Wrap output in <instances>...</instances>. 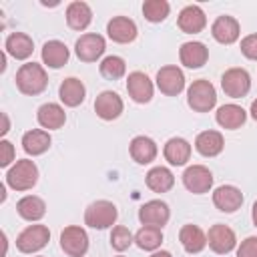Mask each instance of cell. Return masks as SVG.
<instances>
[{
  "label": "cell",
  "mask_w": 257,
  "mask_h": 257,
  "mask_svg": "<svg viewBox=\"0 0 257 257\" xmlns=\"http://www.w3.org/2000/svg\"><path fill=\"white\" fill-rule=\"evenodd\" d=\"M36 118H38L40 126H44V128H60L64 124V120H66V114H64L60 104L48 102V104H42L38 108Z\"/></svg>",
  "instance_id": "27"
},
{
  "label": "cell",
  "mask_w": 257,
  "mask_h": 257,
  "mask_svg": "<svg viewBox=\"0 0 257 257\" xmlns=\"http://www.w3.org/2000/svg\"><path fill=\"white\" fill-rule=\"evenodd\" d=\"M48 84V76L44 72V68L36 62H26L18 68L16 72V86L20 92L24 94H40Z\"/></svg>",
  "instance_id": "1"
},
{
  "label": "cell",
  "mask_w": 257,
  "mask_h": 257,
  "mask_svg": "<svg viewBox=\"0 0 257 257\" xmlns=\"http://www.w3.org/2000/svg\"><path fill=\"white\" fill-rule=\"evenodd\" d=\"M221 86H223V90H225L227 96L241 98V96H245L249 92L251 78H249L247 70H243V68H229L223 74V78H221Z\"/></svg>",
  "instance_id": "7"
},
{
  "label": "cell",
  "mask_w": 257,
  "mask_h": 257,
  "mask_svg": "<svg viewBox=\"0 0 257 257\" xmlns=\"http://www.w3.org/2000/svg\"><path fill=\"white\" fill-rule=\"evenodd\" d=\"M179 239H181L187 253H199L207 245V237L197 225H185L179 233Z\"/></svg>",
  "instance_id": "30"
},
{
  "label": "cell",
  "mask_w": 257,
  "mask_h": 257,
  "mask_svg": "<svg viewBox=\"0 0 257 257\" xmlns=\"http://www.w3.org/2000/svg\"><path fill=\"white\" fill-rule=\"evenodd\" d=\"M143 14L149 22H161L169 16V2H165V0H147L143 4Z\"/></svg>",
  "instance_id": "34"
},
{
  "label": "cell",
  "mask_w": 257,
  "mask_h": 257,
  "mask_svg": "<svg viewBox=\"0 0 257 257\" xmlns=\"http://www.w3.org/2000/svg\"><path fill=\"white\" fill-rule=\"evenodd\" d=\"M187 102L197 112H209L217 102L215 86L205 78L195 80L187 90Z\"/></svg>",
  "instance_id": "2"
},
{
  "label": "cell",
  "mask_w": 257,
  "mask_h": 257,
  "mask_svg": "<svg viewBox=\"0 0 257 257\" xmlns=\"http://www.w3.org/2000/svg\"><path fill=\"white\" fill-rule=\"evenodd\" d=\"M126 90L135 102H149L153 98V82L145 72H131L126 78Z\"/></svg>",
  "instance_id": "13"
},
{
  "label": "cell",
  "mask_w": 257,
  "mask_h": 257,
  "mask_svg": "<svg viewBox=\"0 0 257 257\" xmlns=\"http://www.w3.org/2000/svg\"><path fill=\"white\" fill-rule=\"evenodd\" d=\"M92 20V10L86 2H70L66 8V22L74 30H84Z\"/></svg>",
  "instance_id": "22"
},
{
  "label": "cell",
  "mask_w": 257,
  "mask_h": 257,
  "mask_svg": "<svg viewBox=\"0 0 257 257\" xmlns=\"http://www.w3.org/2000/svg\"><path fill=\"white\" fill-rule=\"evenodd\" d=\"M211 34L217 42L231 44L239 38V22L233 16H219L211 26Z\"/></svg>",
  "instance_id": "18"
},
{
  "label": "cell",
  "mask_w": 257,
  "mask_h": 257,
  "mask_svg": "<svg viewBox=\"0 0 257 257\" xmlns=\"http://www.w3.org/2000/svg\"><path fill=\"white\" fill-rule=\"evenodd\" d=\"M157 86L167 96H177L185 88V76L179 66H163L157 72Z\"/></svg>",
  "instance_id": "8"
},
{
  "label": "cell",
  "mask_w": 257,
  "mask_h": 257,
  "mask_svg": "<svg viewBox=\"0 0 257 257\" xmlns=\"http://www.w3.org/2000/svg\"><path fill=\"white\" fill-rule=\"evenodd\" d=\"M237 257H257V237H247L239 245Z\"/></svg>",
  "instance_id": "38"
},
{
  "label": "cell",
  "mask_w": 257,
  "mask_h": 257,
  "mask_svg": "<svg viewBox=\"0 0 257 257\" xmlns=\"http://www.w3.org/2000/svg\"><path fill=\"white\" fill-rule=\"evenodd\" d=\"M177 24H179V28H181L183 32H187V34H197V32H201V30L205 28L207 18H205V12H203L197 4H189V6H185V8L181 10Z\"/></svg>",
  "instance_id": "14"
},
{
  "label": "cell",
  "mask_w": 257,
  "mask_h": 257,
  "mask_svg": "<svg viewBox=\"0 0 257 257\" xmlns=\"http://www.w3.org/2000/svg\"><path fill=\"white\" fill-rule=\"evenodd\" d=\"M169 207L163 201H149L139 209V219L143 225L163 227L169 221Z\"/></svg>",
  "instance_id": "16"
},
{
  "label": "cell",
  "mask_w": 257,
  "mask_h": 257,
  "mask_svg": "<svg viewBox=\"0 0 257 257\" xmlns=\"http://www.w3.org/2000/svg\"><path fill=\"white\" fill-rule=\"evenodd\" d=\"M106 32L114 42L126 44V42H133L137 38V24L126 16H114L108 22Z\"/></svg>",
  "instance_id": "17"
},
{
  "label": "cell",
  "mask_w": 257,
  "mask_h": 257,
  "mask_svg": "<svg viewBox=\"0 0 257 257\" xmlns=\"http://www.w3.org/2000/svg\"><path fill=\"white\" fill-rule=\"evenodd\" d=\"M251 116H253V118L257 120V98H255V100L251 102Z\"/></svg>",
  "instance_id": "41"
},
{
  "label": "cell",
  "mask_w": 257,
  "mask_h": 257,
  "mask_svg": "<svg viewBox=\"0 0 257 257\" xmlns=\"http://www.w3.org/2000/svg\"><path fill=\"white\" fill-rule=\"evenodd\" d=\"M50 143H52V141H50V135H48L46 131H40V128L28 131V133H24V137H22V149H24L28 155H32V157L42 155L44 151H48Z\"/></svg>",
  "instance_id": "25"
},
{
  "label": "cell",
  "mask_w": 257,
  "mask_h": 257,
  "mask_svg": "<svg viewBox=\"0 0 257 257\" xmlns=\"http://www.w3.org/2000/svg\"><path fill=\"white\" fill-rule=\"evenodd\" d=\"M163 153H165V159L171 165H177L179 167V165H185L189 161V157H191V145L185 139H181V137H173V139L167 141Z\"/></svg>",
  "instance_id": "24"
},
{
  "label": "cell",
  "mask_w": 257,
  "mask_h": 257,
  "mask_svg": "<svg viewBox=\"0 0 257 257\" xmlns=\"http://www.w3.org/2000/svg\"><path fill=\"white\" fill-rule=\"evenodd\" d=\"M14 161V147L8 141L0 143V167H8Z\"/></svg>",
  "instance_id": "39"
},
{
  "label": "cell",
  "mask_w": 257,
  "mask_h": 257,
  "mask_svg": "<svg viewBox=\"0 0 257 257\" xmlns=\"http://www.w3.org/2000/svg\"><path fill=\"white\" fill-rule=\"evenodd\" d=\"M16 211L22 219L26 221H38L44 217L46 213V205L40 197H34V195H26L22 197L18 203H16Z\"/></svg>",
  "instance_id": "26"
},
{
  "label": "cell",
  "mask_w": 257,
  "mask_h": 257,
  "mask_svg": "<svg viewBox=\"0 0 257 257\" xmlns=\"http://www.w3.org/2000/svg\"><path fill=\"white\" fill-rule=\"evenodd\" d=\"M42 60L50 68L64 66L66 60H68V48H66V44L60 42V40H48L42 46Z\"/></svg>",
  "instance_id": "23"
},
{
  "label": "cell",
  "mask_w": 257,
  "mask_h": 257,
  "mask_svg": "<svg viewBox=\"0 0 257 257\" xmlns=\"http://www.w3.org/2000/svg\"><path fill=\"white\" fill-rule=\"evenodd\" d=\"M151 257H173L169 251H157V253H153Z\"/></svg>",
  "instance_id": "42"
},
{
  "label": "cell",
  "mask_w": 257,
  "mask_h": 257,
  "mask_svg": "<svg viewBox=\"0 0 257 257\" xmlns=\"http://www.w3.org/2000/svg\"><path fill=\"white\" fill-rule=\"evenodd\" d=\"M126 70V64L120 56H106L102 62H100V74L108 80H116L124 74Z\"/></svg>",
  "instance_id": "35"
},
{
  "label": "cell",
  "mask_w": 257,
  "mask_h": 257,
  "mask_svg": "<svg viewBox=\"0 0 257 257\" xmlns=\"http://www.w3.org/2000/svg\"><path fill=\"white\" fill-rule=\"evenodd\" d=\"M241 52L251 58V60H257V34H249L241 40Z\"/></svg>",
  "instance_id": "37"
},
{
  "label": "cell",
  "mask_w": 257,
  "mask_h": 257,
  "mask_svg": "<svg viewBox=\"0 0 257 257\" xmlns=\"http://www.w3.org/2000/svg\"><path fill=\"white\" fill-rule=\"evenodd\" d=\"M213 203H215V207H217L219 211H223V213H233V211H237V209L241 207L243 195H241V191H239L237 187H233V185H221V187H217L215 193H213Z\"/></svg>",
  "instance_id": "12"
},
{
  "label": "cell",
  "mask_w": 257,
  "mask_h": 257,
  "mask_svg": "<svg viewBox=\"0 0 257 257\" xmlns=\"http://www.w3.org/2000/svg\"><path fill=\"white\" fill-rule=\"evenodd\" d=\"M34 50V44H32V38L24 32H12L8 38H6V52L10 56H14L16 60H24L32 54Z\"/></svg>",
  "instance_id": "21"
},
{
  "label": "cell",
  "mask_w": 257,
  "mask_h": 257,
  "mask_svg": "<svg viewBox=\"0 0 257 257\" xmlns=\"http://www.w3.org/2000/svg\"><path fill=\"white\" fill-rule=\"evenodd\" d=\"M195 149L203 155V157H217L223 151V137L217 131H205L197 137L195 141Z\"/></svg>",
  "instance_id": "29"
},
{
  "label": "cell",
  "mask_w": 257,
  "mask_h": 257,
  "mask_svg": "<svg viewBox=\"0 0 257 257\" xmlns=\"http://www.w3.org/2000/svg\"><path fill=\"white\" fill-rule=\"evenodd\" d=\"M2 120H4V126L0 128V133H2V135H6V133H8V128H10V122H8V116H6L4 112H2Z\"/></svg>",
  "instance_id": "40"
},
{
  "label": "cell",
  "mask_w": 257,
  "mask_h": 257,
  "mask_svg": "<svg viewBox=\"0 0 257 257\" xmlns=\"http://www.w3.org/2000/svg\"><path fill=\"white\" fill-rule=\"evenodd\" d=\"M253 223H255V227H257V201L253 203Z\"/></svg>",
  "instance_id": "43"
},
{
  "label": "cell",
  "mask_w": 257,
  "mask_h": 257,
  "mask_svg": "<svg viewBox=\"0 0 257 257\" xmlns=\"http://www.w3.org/2000/svg\"><path fill=\"white\" fill-rule=\"evenodd\" d=\"M247 114L241 106L237 104H223L219 110H217V122L223 126V128H239L243 122H245Z\"/></svg>",
  "instance_id": "32"
},
{
  "label": "cell",
  "mask_w": 257,
  "mask_h": 257,
  "mask_svg": "<svg viewBox=\"0 0 257 257\" xmlns=\"http://www.w3.org/2000/svg\"><path fill=\"white\" fill-rule=\"evenodd\" d=\"M60 247L70 257H82L88 249V235L82 227L70 225L60 233Z\"/></svg>",
  "instance_id": "6"
},
{
  "label": "cell",
  "mask_w": 257,
  "mask_h": 257,
  "mask_svg": "<svg viewBox=\"0 0 257 257\" xmlns=\"http://www.w3.org/2000/svg\"><path fill=\"white\" fill-rule=\"evenodd\" d=\"M179 56L187 68H201L209 58V50L203 42H185L179 50Z\"/></svg>",
  "instance_id": "19"
},
{
  "label": "cell",
  "mask_w": 257,
  "mask_h": 257,
  "mask_svg": "<svg viewBox=\"0 0 257 257\" xmlns=\"http://www.w3.org/2000/svg\"><path fill=\"white\" fill-rule=\"evenodd\" d=\"M131 157L141 165H147V163L155 161V157H157L155 141L149 139V137H135L131 141Z\"/></svg>",
  "instance_id": "28"
},
{
  "label": "cell",
  "mask_w": 257,
  "mask_h": 257,
  "mask_svg": "<svg viewBox=\"0 0 257 257\" xmlns=\"http://www.w3.org/2000/svg\"><path fill=\"white\" fill-rule=\"evenodd\" d=\"M104 38L100 34H82L78 40H76V56L84 62H94L96 58L102 56L104 52Z\"/></svg>",
  "instance_id": "10"
},
{
  "label": "cell",
  "mask_w": 257,
  "mask_h": 257,
  "mask_svg": "<svg viewBox=\"0 0 257 257\" xmlns=\"http://www.w3.org/2000/svg\"><path fill=\"white\" fill-rule=\"evenodd\" d=\"M94 110L102 120H112L122 112V100L116 92L112 90H104L96 96L94 100Z\"/></svg>",
  "instance_id": "15"
},
{
  "label": "cell",
  "mask_w": 257,
  "mask_h": 257,
  "mask_svg": "<svg viewBox=\"0 0 257 257\" xmlns=\"http://www.w3.org/2000/svg\"><path fill=\"white\" fill-rule=\"evenodd\" d=\"M58 94H60V100L66 104V106H78L82 100H84V94H86V88L84 84L70 76V78H64L60 88H58Z\"/></svg>",
  "instance_id": "20"
},
{
  "label": "cell",
  "mask_w": 257,
  "mask_h": 257,
  "mask_svg": "<svg viewBox=\"0 0 257 257\" xmlns=\"http://www.w3.org/2000/svg\"><path fill=\"white\" fill-rule=\"evenodd\" d=\"M183 183H185V187H187L191 193L201 195V193H207V191L211 189V185H213V175H211V171H209L207 167H203V165H193V167H189V169L183 173Z\"/></svg>",
  "instance_id": "9"
},
{
  "label": "cell",
  "mask_w": 257,
  "mask_h": 257,
  "mask_svg": "<svg viewBox=\"0 0 257 257\" xmlns=\"http://www.w3.org/2000/svg\"><path fill=\"white\" fill-rule=\"evenodd\" d=\"M135 241L141 249L145 251H155L161 243H163V233H161V227H151V225H145L137 231L135 235Z\"/></svg>",
  "instance_id": "33"
},
{
  "label": "cell",
  "mask_w": 257,
  "mask_h": 257,
  "mask_svg": "<svg viewBox=\"0 0 257 257\" xmlns=\"http://www.w3.org/2000/svg\"><path fill=\"white\" fill-rule=\"evenodd\" d=\"M207 243H209V247H211L215 253L225 255V253H229V251L235 247L237 239H235V233H233L227 225L217 223V225H213V227L209 229Z\"/></svg>",
  "instance_id": "11"
},
{
  "label": "cell",
  "mask_w": 257,
  "mask_h": 257,
  "mask_svg": "<svg viewBox=\"0 0 257 257\" xmlns=\"http://www.w3.org/2000/svg\"><path fill=\"white\" fill-rule=\"evenodd\" d=\"M131 243H133V235H131V231L126 227L118 225V227L112 229V233H110V245H112V249L124 251V249L131 247Z\"/></svg>",
  "instance_id": "36"
},
{
  "label": "cell",
  "mask_w": 257,
  "mask_h": 257,
  "mask_svg": "<svg viewBox=\"0 0 257 257\" xmlns=\"http://www.w3.org/2000/svg\"><path fill=\"white\" fill-rule=\"evenodd\" d=\"M175 185V177L167 167H155L147 173V187L155 193H167Z\"/></svg>",
  "instance_id": "31"
},
{
  "label": "cell",
  "mask_w": 257,
  "mask_h": 257,
  "mask_svg": "<svg viewBox=\"0 0 257 257\" xmlns=\"http://www.w3.org/2000/svg\"><path fill=\"white\" fill-rule=\"evenodd\" d=\"M48 239H50V231L46 225H30L18 235L16 247L22 253H34L40 251L48 243Z\"/></svg>",
  "instance_id": "5"
},
{
  "label": "cell",
  "mask_w": 257,
  "mask_h": 257,
  "mask_svg": "<svg viewBox=\"0 0 257 257\" xmlns=\"http://www.w3.org/2000/svg\"><path fill=\"white\" fill-rule=\"evenodd\" d=\"M116 221V207L110 201H94L84 211V223L92 229H106Z\"/></svg>",
  "instance_id": "4"
},
{
  "label": "cell",
  "mask_w": 257,
  "mask_h": 257,
  "mask_svg": "<svg viewBox=\"0 0 257 257\" xmlns=\"http://www.w3.org/2000/svg\"><path fill=\"white\" fill-rule=\"evenodd\" d=\"M36 181H38V169L28 159L16 161V165L6 173V183L14 191H28L36 185Z\"/></svg>",
  "instance_id": "3"
}]
</instances>
